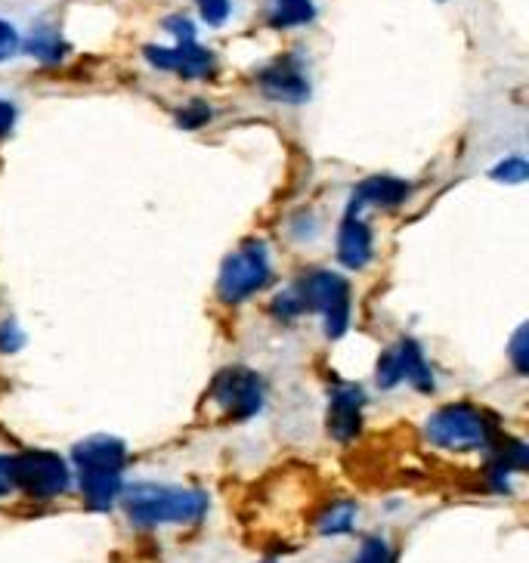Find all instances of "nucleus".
Masks as SVG:
<instances>
[{
	"label": "nucleus",
	"mask_w": 529,
	"mask_h": 563,
	"mask_svg": "<svg viewBox=\"0 0 529 563\" xmlns=\"http://www.w3.org/2000/svg\"><path fill=\"white\" fill-rule=\"evenodd\" d=\"M71 462L78 467L87 508L109 511L121 496V474L128 464V446L118 437L97 433L71 449Z\"/></svg>",
	"instance_id": "nucleus-1"
},
{
	"label": "nucleus",
	"mask_w": 529,
	"mask_h": 563,
	"mask_svg": "<svg viewBox=\"0 0 529 563\" xmlns=\"http://www.w3.org/2000/svg\"><path fill=\"white\" fill-rule=\"evenodd\" d=\"M124 508L136 527H167V523H199L208 514V496L201 489L136 483L124 493Z\"/></svg>",
	"instance_id": "nucleus-2"
},
{
	"label": "nucleus",
	"mask_w": 529,
	"mask_h": 563,
	"mask_svg": "<svg viewBox=\"0 0 529 563\" xmlns=\"http://www.w3.org/2000/svg\"><path fill=\"white\" fill-rule=\"evenodd\" d=\"M425 433L433 446L449 449V452H474L493 443L496 421L471 402H455L430 415Z\"/></svg>",
	"instance_id": "nucleus-3"
},
{
	"label": "nucleus",
	"mask_w": 529,
	"mask_h": 563,
	"mask_svg": "<svg viewBox=\"0 0 529 563\" xmlns=\"http://www.w3.org/2000/svg\"><path fill=\"white\" fill-rule=\"evenodd\" d=\"M304 310H313L322 316L326 322V334L329 338H341L350 329V282L341 273H331V269H313V273H304L295 285Z\"/></svg>",
	"instance_id": "nucleus-4"
},
{
	"label": "nucleus",
	"mask_w": 529,
	"mask_h": 563,
	"mask_svg": "<svg viewBox=\"0 0 529 563\" xmlns=\"http://www.w3.org/2000/svg\"><path fill=\"white\" fill-rule=\"evenodd\" d=\"M269 279V249L264 242L251 239L242 249H235L220 266L217 295L223 303H242L257 295Z\"/></svg>",
	"instance_id": "nucleus-5"
},
{
	"label": "nucleus",
	"mask_w": 529,
	"mask_h": 563,
	"mask_svg": "<svg viewBox=\"0 0 529 563\" xmlns=\"http://www.w3.org/2000/svg\"><path fill=\"white\" fill-rule=\"evenodd\" d=\"M10 477L13 489H22L32 498H56L71 486L68 464L51 449H29L10 459Z\"/></svg>",
	"instance_id": "nucleus-6"
},
{
	"label": "nucleus",
	"mask_w": 529,
	"mask_h": 563,
	"mask_svg": "<svg viewBox=\"0 0 529 563\" xmlns=\"http://www.w3.org/2000/svg\"><path fill=\"white\" fill-rule=\"evenodd\" d=\"M211 399H214L217 409H223V415L232 421H249L264 409L266 390L257 372H251L245 365H232L214 378Z\"/></svg>",
	"instance_id": "nucleus-7"
},
{
	"label": "nucleus",
	"mask_w": 529,
	"mask_h": 563,
	"mask_svg": "<svg viewBox=\"0 0 529 563\" xmlns=\"http://www.w3.org/2000/svg\"><path fill=\"white\" fill-rule=\"evenodd\" d=\"M375 382H378L381 390H394L399 384H412L415 390L430 394L433 390V368H430L421 344L412 341V338H403L399 344L381 353Z\"/></svg>",
	"instance_id": "nucleus-8"
},
{
	"label": "nucleus",
	"mask_w": 529,
	"mask_h": 563,
	"mask_svg": "<svg viewBox=\"0 0 529 563\" xmlns=\"http://www.w3.org/2000/svg\"><path fill=\"white\" fill-rule=\"evenodd\" d=\"M257 84L264 90L266 100L273 102H288V106H300V102L310 100V75L300 63L298 56H279L276 63L257 75Z\"/></svg>",
	"instance_id": "nucleus-9"
},
{
	"label": "nucleus",
	"mask_w": 529,
	"mask_h": 563,
	"mask_svg": "<svg viewBox=\"0 0 529 563\" xmlns=\"http://www.w3.org/2000/svg\"><path fill=\"white\" fill-rule=\"evenodd\" d=\"M146 63L162 71H174L186 81H196V78H208L214 71V53L208 47H201L199 41H177L174 47H146Z\"/></svg>",
	"instance_id": "nucleus-10"
},
{
	"label": "nucleus",
	"mask_w": 529,
	"mask_h": 563,
	"mask_svg": "<svg viewBox=\"0 0 529 563\" xmlns=\"http://www.w3.org/2000/svg\"><path fill=\"white\" fill-rule=\"evenodd\" d=\"M365 390L360 384H334L329 394V433L338 443H350L363 431Z\"/></svg>",
	"instance_id": "nucleus-11"
},
{
	"label": "nucleus",
	"mask_w": 529,
	"mask_h": 563,
	"mask_svg": "<svg viewBox=\"0 0 529 563\" xmlns=\"http://www.w3.org/2000/svg\"><path fill=\"white\" fill-rule=\"evenodd\" d=\"M409 192H412V186L399 177H387V174L368 177L353 189L348 214H363L365 208H397L409 199Z\"/></svg>",
	"instance_id": "nucleus-12"
},
{
	"label": "nucleus",
	"mask_w": 529,
	"mask_h": 563,
	"mask_svg": "<svg viewBox=\"0 0 529 563\" xmlns=\"http://www.w3.org/2000/svg\"><path fill=\"white\" fill-rule=\"evenodd\" d=\"M375 254V239L363 214H348L338 232V261L348 269H365Z\"/></svg>",
	"instance_id": "nucleus-13"
},
{
	"label": "nucleus",
	"mask_w": 529,
	"mask_h": 563,
	"mask_svg": "<svg viewBox=\"0 0 529 563\" xmlns=\"http://www.w3.org/2000/svg\"><path fill=\"white\" fill-rule=\"evenodd\" d=\"M22 51L29 53L32 59H37V63H44V66H56V63L66 59L68 44L53 25H37V29H32V34L22 41Z\"/></svg>",
	"instance_id": "nucleus-14"
},
{
	"label": "nucleus",
	"mask_w": 529,
	"mask_h": 563,
	"mask_svg": "<svg viewBox=\"0 0 529 563\" xmlns=\"http://www.w3.org/2000/svg\"><path fill=\"white\" fill-rule=\"evenodd\" d=\"M273 29H300L316 19L313 0H269L266 7Z\"/></svg>",
	"instance_id": "nucleus-15"
},
{
	"label": "nucleus",
	"mask_w": 529,
	"mask_h": 563,
	"mask_svg": "<svg viewBox=\"0 0 529 563\" xmlns=\"http://www.w3.org/2000/svg\"><path fill=\"white\" fill-rule=\"evenodd\" d=\"M353 523H356V501L341 498V501H331L326 514L319 517V532L322 536H344V532L353 530Z\"/></svg>",
	"instance_id": "nucleus-16"
},
{
	"label": "nucleus",
	"mask_w": 529,
	"mask_h": 563,
	"mask_svg": "<svg viewBox=\"0 0 529 563\" xmlns=\"http://www.w3.org/2000/svg\"><path fill=\"white\" fill-rule=\"evenodd\" d=\"M489 177L498 183H524L529 177L527 158H524V155H505V158L489 170Z\"/></svg>",
	"instance_id": "nucleus-17"
},
{
	"label": "nucleus",
	"mask_w": 529,
	"mask_h": 563,
	"mask_svg": "<svg viewBox=\"0 0 529 563\" xmlns=\"http://www.w3.org/2000/svg\"><path fill=\"white\" fill-rule=\"evenodd\" d=\"M211 121V106L208 102H189V106H183L180 112H177V124H180L183 131H199Z\"/></svg>",
	"instance_id": "nucleus-18"
},
{
	"label": "nucleus",
	"mask_w": 529,
	"mask_h": 563,
	"mask_svg": "<svg viewBox=\"0 0 529 563\" xmlns=\"http://www.w3.org/2000/svg\"><path fill=\"white\" fill-rule=\"evenodd\" d=\"M300 313H304V303H300L295 288H288V291L276 295V300H273V316H276V319H282V322H291V319H298Z\"/></svg>",
	"instance_id": "nucleus-19"
},
{
	"label": "nucleus",
	"mask_w": 529,
	"mask_h": 563,
	"mask_svg": "<svg viewBox=\"0 0 529 563\" xmlns=\"http://www.w3.org/2000/svg\"><path fill=\"white\" fill-rule=\"evenodd\" d=\"M511 365L520 372V375H527L529 372V325H520L517 334L511 338Z\"/></svg>",
	"instance_id": "nucleus-20"
},
{
	"label": "nucleus",
	"mask_w": 529,
	"mask_h": 563,
	"mask_svg": "<svg viewBox=\"0 0 529 563\" xmlns=\"http://www.w3.org/2000/svg\"><path fill=\"white\" fill-rule=\"evenodd\" d=\"M19 51H22V37L7 19H0V63L13 59Z\"/></svg>",
	"instance_id": "nucleus-21"
},
{
	"label": "nucleus",
	"mask_w": 529,
	"mask_h": 563,
	"mask_svg": "<svg viewBox=\"0 0 529 563\" xmlns=\"http://www.w3.org/2000/svg\"><path fill=\"white\" fill-rule=\"evenodd\" d=\"M230 0H199V13L208 25H223L230 19Z\"/></svg>",
	"instance_id": "nucleus-22"
},
{
	"label": "nucleus",
	"mask_w": 529,
	"mask_h": 563,
	"mask_svg": "<svg viewBox=\"0 0 529 563\" xmlns=\"http://www.w3.org/2000/svg\"><path fill=\"white\" fill-rule=\"evenodd\" d=\"M25 347V332L19 329L16 322H0V353H19Z\"/></svg>",
	"instance_id": "nucleus-23"
},
{
	"label": "nucleus",
	"mask_w": 529,
	"mask_h": 563,
	"mask_svg": "<svg viewBox=\"0 0 529 563\" xmlns=\"http://www.w3.org/2000/svg\"><path fill=\"white\" fill-rule=\"evenodd\" d=\"M353 563H394V558H390V548L384 539H368Z\"/></svg>",
	"instance_id": "nucleus-24"
},
{
	"label": "nucleus",
	"mask_w": 529,
	"mask_h": 563,
	"mask_svg": "<svg viewBox=\"0 0 529 563\" xmlns=\"http://www.w3.org/2000/svg\"><path fill=\"white\" fill-rule=\"evenodd\" d=\"M165 29L174 34V41H196V25H192V19L170 16L165 22Z\"/></svg>",
	"instance_id": "nucleus-25"
},
{
	"label": "nucleus",
	"mask_w": 529,
	"mask_h": 563,
	"mask_svg": "<svg viewBox=\"0 0 529 563\" xmlns=\"http://www.w3.org/2000/svg\"><path fill=\"white\" fill-rule=\"evenodd\" d=\"M13 124H16V106H13V102L0 100V136L13 131Z\"/></svg>",
	"instance_id": "nucleus-26"
},
{
	"label": "nucleus",
	"mask_w": 529,
	"mask_h": 563,
	"mask_svg": "<svg viewBox=\"0 0 529 563\" xmlns=\"http://www.w3.org/2000/svg\"><path fill=\"white\" fill-rule=\"evenodd\" d=\"M13 489V477H10V459H0V496H7Z\"/></svg>",
	"instance_id": "nucleus-27"
}]
</instances>
